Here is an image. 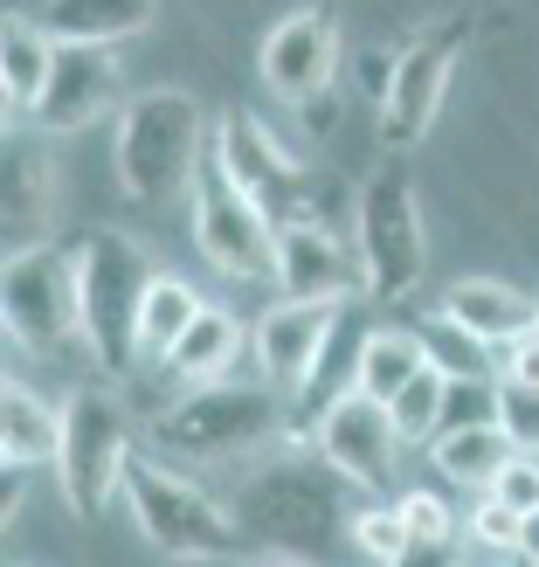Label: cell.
I'll use <instances>...</instances> for the list:
<instances>
[{
  "label": "cell",
  "instance_id": "obj_23",
  "mask_svg": "<svg viewBox=\"0 0 539 567\" xmlns=\"http://www.w3.org/2000/svg\"><path fill=\"white\" fill-rule=\"evenodd\" d=\"M519 457V443L505 436V422H485V430H443L429 443V464L443 485H477V492H491L505 471H512Z\"/></svg>",
  "mask_w": 539,
  "mask_h": 567
},
{
  "label": "cell",
  "instance_id": "obj_29",
  "mask_svg": "<svg viewBox=\"0 0 539 567\" xmlns=\"http://www.w3.org/2000/svg\"><path fill=\"white\" fill-rule=\"evenodd\" d=\"M353 547H360L366 560H374V567H394V560H402L408 526H402V513H394V498L360 505V519H353Z\"/></svg>",
  "mask_w": 539,
  "mask_h": 567
},
{
  "label": "cell",
  "instance_id": "obj_15",
  "mask_svg": "<svg viewBox=\"0 0 539 567\" xmlns=\"http://www.w3.org/2000/svg\"><path fill=\"white\" fill-rule=\"evenodd\" d=\"M0 243L8 257L49 249V221H55V174H49V138L35 125H8V153H0Z\"/></svg>",
  "mask_w": 539,
  "mask_h": 567
},
{
  "label": "cell",
  "instance_id": "obj_28",
  "mask_svg": "<svg viewBox=\"0 0 539 567\" xmlns=\"http://www.w3.org/2000/svg\"><path fill=\"white\" fill-rule=\"evenodd\" d=\"M415 332H422V347H429V360L443 367L449 381H498V374H491V360H485L491 347H477V339H464L457 326L443 319V311H436V319H422Z\"/></svg>",
  "mask_w": 539,
  "mask_h": 567
},
{
  "label": "cell",
  "instance_id": "obj_1",
  "mask_svg": "<svg viewBox=\"0 0 539 567\" xmlns=\"http://www.w3.org/2000/svg\"><path fill=\"white\" fill-rule=\"evenodd\" d=\"M229 513L242 526V540L257 547L263 560H298V567H339L353 547V519H360V498L353 485L339 477L319 450H277L257 471L236 485Z\"/></svg>",
  "mask_w": 539,
  "mask_h": 567
},
{
  "label": "cell",
  "instance_id": "obj_6",
  "mask_svg": "<svg viewBox=\"0 0 539 567\" xmlns=\"http://www.w3.org/2000/svg\"><path fill=\"white\" fill-rule=\"evenodd\" d=\"M132 409L111 381H83L63 402V457H55V477H63V498L76 519H104L111 498L125 492L132 471Z\"/></svg>",
  "mask_w": 539,
  "mask_h": 567
},
{
  "label": "cell",
  "instance_id": "obj_24",
  "mask_svg": "<svg viewBox=\"0 0 539 567\" xmlns=\"http://www.w3.org/2000/svg\"><path fill=\"white\" fill-rule=\"evenodd\" d=\"M49 63H55V35L42 21H14L8 14V35H0V97H8V125H28L42 83H49Z\"/></svg>",
  "mask_w": 539,
  "mask_h": 567
},
{
  "label": "cell",
  "instance_id": "obj_25",
  "mask_svg": "<svg viewBox=\"0 0 539 567\" xmlns=\"http://www.w3.org/2000/svg\"><path fill=\"white\" fill-rule=\"evenodd\" d=\"M208 311V298L194 291L187 277L159 270V284L146 291V311H138V367H166L174 360V347L187 339V326Z\"/></svg>",
  "mask_w": 539,
  "mask_h": 567
},
{
  "label": "cell",
  "instance_id": "obj_2",
  "mask_svg": "<svg viewBox=\"0 0 539 567\" xmlns=\"http://www.w3.org/2000/svg\"><path fill=\"white\" fill-rule=\"evenodd\" d=\"M76 257V298H83V347H91L104 381H125L138 367V311L159 284L153 249L118 229H83L70 243Z\"/></svg>",
  "mask_w": 539,
  "mask_h": 567
},
{
  "label": "cell",
  "instance_id": "obj_37",
  "mask_svg": "<svg viewBox=\"0 0 539 567\" xmlns=\"http://www.w3.org/2000/svg\"><path fill=\"white\" fill-rule=\"evenodd\" d=\"M526 560H532V567H539V519H532V526H526Z\"/></svg>",
  "mask_w": 539,
  "mask_h": 567
},
{
  "label": "cell",
  "instance_id": "obj_34",
  "mask_svg": "<svg viewBox=\"0 0 539 567\" xmlns=\"http://www.w3.org/2000/svg\"><path fill=\"white\" fill-rule=\"evenodd\" d=\"M491 498H498V505H512V513L532 526V519H539V457H526V450H519L512 471H505L498 485H491Z\"/></svg>",
  "mask_w": 539,
  "mask_h": 567
},
{
  "label": "cell",
  "instance_id": "obj_22",
  "mask_svg": "<svg viewBox=\"0 0 539 567\" xmlns=\"http://www.w3.org/2000/svg\"><path fill=\"white\" fill-rule=\"evenodd\" d=\"M242 347H249L242 319H236V311H221V305H208L201 319L187 326V339L174 347V360H166V374H174V381H187V388L236 381V353H242Z\"/></svg>",
  "mask_w": 539,
  "mask_h": 567
},
{
  "label": "cell",
  "instance_id": "obj_16",
  "mask_svg": "<svg viewBox=\"0 0 539 567\" xmlns=\"http://www.w3.org/2000/svg\"><path fill=\"white\" fill-rule=\"evenodd\" d=\"M277 291L283 305H339L366 284H360V257H346V243L325 221H291L277 236Z\"/></svg>",
  "mask_w": 539,
  "mask_h": 567
},
{
  "label": "cell",
  "instance_id": "obj_41",
  "mask_svg": "<svg viewBox=\"0 0 539 567\" xmlns=\"http://www.w3.org/2000/svg\"><path fill=\"white\" fill-rule=\"evenodd\" d=\"M8 567H21V560H8Z\"/></svg>",
  "mask_w": 539,
  "mask_h": 567
},
{
  "label": "cell",
  "instance_id": "obj_30",
  "mask_svg": "<svg viewBox=\"0 0 539 567\" xmlns=\"http://www.w3.org/2000/svg\"><path fill=\"white\" fill-rule=\"evenodd\" d=\"M470 540L491 547L498 560H512V554H526V519L512 513V505H498V498L485 492V498H477V513H470Z\"/></svg>",
  "mask_w": 539,
  "mask_h": 567
},
{
  "label": "cell",
  "instance_id": "obj_18",
  "mask_svg": "<svg viewBox=\"0 0 539 567\" xmlns=\"http://www.w3.org/2000/svg\"><path fill=\"white\" fill-rule=\"evenodd\" d=\"M443 319L457 326L464 339H477V347H491V353H512L519 339H532V319H539V305L526 291H512V284H498V277H464V284H449L443 291Z\"/></svg>",
  "mask_w": 539,
  "mask_h": 567
},
{
  "label": "cell",
  "instance_id": "obj_32",
  "mask_svg": "<svg viewBox=\"0 0 539 567\" xmlns=\"http://www.w3.org/2000/svg\"><path fill=\"white\" fill-rule=\"evenodd\" d=\"M498 422H505V436H512L526 457H539V394L532 388L498 381Z\"/></svg>",
  "mask_w": 539,
  "mask_h": 567
},
{
  "label": "cell",
  "instance_id": "obj_4",
  "mask_svg": "<svg viewBox=\"0 0 539 567\" xmlns=\"http://www.w3.org/2000/svg\"><path fill=\"white\" fill-rule=\"evenodd\" d=\"M277 422L283 415H277L270 381H208V388L174 394L146 422V436L159 457H180V464H236L277 436Z\"/></svg>",
  "mask_w": 539,
  "mask_h": 567
},
{
  "label": "cell",
  "instance_id": "obj_5",
  "mask_svg": "<svg viewBox=\"0 0 539 567\" xmlns=\"http://www.w3.org/2000/svg\"><path fill=\"white\" fill-rule=\"evenodd\" d=\"M353 257H360V284H366V305H402L415 284H422V264H429V249H422V202H415V174L408 159H381L374 181L360 187L353 202Z\"/></svg>",
  "mask_w": 539,
  "mask_h": 567
},
{
  "label": "cell",
  "instance_id": "obj_39",
  "mask_svg": "<svg viewBox=\"0 0 539 567\" xmlns=\"http://www.w3.org/2000/svg\"><path fill=\"white\" fill-rule=\"evenodd\" d=\"M498 567H532V560H526V554H512V560H498Z\"/></svg>",
  "mask_w": 539,
  "mask_h": 567
},
{
  "label": "cell",
  "instance_id": "obj_19",
  "mask_svg": "<svg viewBox=\"0 0 539 567\" xmlns=\"http://www.w3.org/2000/svg\"><path fill=\"white\" fill-rule=\"evenodd\" d=\"M55 457H63V409H49L35 388H21L8 374V388H0V464L35 471Z\"/></svg>",
  "mask_w": 539,
  "mask_h": 567
},
{
  "label": "cell",
  "instance_id": "obj_7",
  "mask_svg": "<svg viewBox=\"0 0 539 567\" xmlns=\"http://www.w3.org/2000/svg\"><path fill=\"white\" fill-rule=\"evenodd\" d=\"M125 505H132L138 533H146L166 560H236L249 547L229 505L208 498L194 477H180L174 464H159V457H132Z\"/></svg>",
  "mask_w": 539,
  "mask_h": 567
},
{
  "label": "cell",
  "instance_id": "obj_10",
  "mask_svg": "<svg viewBox=\"0 0 539 567\" xmlns=\"http://www.w3.org/2000/svg\"><path fill=\"white\" fill-rule=\"evenodd\" d=\"M464 42H470V14H449V21H436L422 42L402 49L394 83H387V97H381V146H387L394 159H408L415 138H429L436 111H443V97H449V76H457Z\"/></svg>",
  "mask_w": 539,
  "mask_h": 567
},
{
  "label": "cell",
  "instance_id": "obj_35",
  "mask_svg": "<svg viewBox=\"0 0 539 567\" xmlns=\"http://www.w3.org/2000/svg\"><path fill=\"white\" fill-rule=\"evenodd\" d=\"M394 567H470V554H464V533H449V540H408Z\"/></svg>",
  "mask_w": 539,
  "mask_h": 567
},
{
  "label": "cell",
  "instance_id": "obj_26",
  "mask_svg": "<svg viewBox=\"0 0 539 567\" xmlns=\"http://www.w3.org/2000/svg\"><path fill=\"white\" fill-rule=\"evenodd\" d=\"M429 347H422V332L415 326H374L366 332V353H360V394L366 402H394V394H402L408 381H422L429 374Z\"/></svg>",
  "mask_w": 539,
  "mask_h": 567
},
{
  "label": "cell",
  "instance_id": "obj_9",
  "mask_svg": "<svg viewBox=\"0 0 539 567\" xmlns=\"http://www.w3.org/2000/svg\"><path fill=\"white\" fill-rule=\"evenodd\" d=\"M0 326H8L14 347L55 360L83 339V298H76V257L70 249H28V257H8L0 270Z\"/></svg>",
  "mask_w": 539,
  "mask_h": 567
},
{
  "label": "cell",
  "instance_id": "obj_38",
  "mask_svg": "<svg viewBox=\"0 0 539 567\" xmlns=\"http://www.w3.org/2000/svg\"><path fill=\"white\" fill-rule=\"evenodd\" d=\"M242 567H298V560H242Z\"/></svg>",
  "mask_w": 539,
  "mask_h": 567
},
{
  "label": "cell",
  "instance_id": "obj_31",
  "mask_svg": "<svg viewBox=\"0 0 539 567\" xmlns=\"http://www.w3.org/2000/svg\"><path fill=\"white\" fill-rule=\"evenodd\" d=\"M485 422H498V381H449L443 430H485Z\"/></svg>",
  "mask_w": 539,
  "mask_h": 567
},
{
  "label": "cell",
  "instance_id": "obj_21",
  "mask_svg": "<svg viewBox=\"0 0 539 567\" xmlns=\"http://www.w3.org/2000/svg\"><path fill=\"white\" fill-rule=\"evenodd\" d=\"M366 332H374V326H360V305H346V311L332 319V339H325V353H319V367H311V381H304V394H298V415H304V422H319L325 409L346 402V394H360Z\"/></svg>",
  "mask_w": 539,
  "mask_h": 567
},
{
  "label": "cell",
  "instance_id": "obj_17",
  "mask_svg": "<svg viewBox=\"0 0 539 567\" xmlns=\"http://www.w3.org/2000/svg\"><path fill=\"white\" fill-rule=\"evenodd\" d=\"M332 319H339V305H270L263 319H257V332H249V353H257L263 381H270L277 394H304L311 367H319L325 339H332Z\"/></svg>",
  "mask_w": 539,
  "mask_h": 567
},
{
  "label": "cell",
  "instance_id": "obj_11",
  "mask_svg": "<svg viewBox=\"0 0 539 567\" xmlns=\"http://www.w3.org/2000/svg\"><path fill=\"white\" fill-rule=\"evenodd\" d=\"M215 159H221V174H229L249 202L277 221V229L304 221V215H298L304 166L291 159V146H283L263 118H249V111H221V118H215Z\"/></svg>",
  "mask_w": 539,
  "mask_h": 567
},
{
  "label": "cell",
  "instance_id": "obj_27",
  "mask_svg": "<svg viewBox=\"0 0 539 567\" xmlns=\"http://www.w3.org/2000/svg\"><path fill=\"white\" fill-rule=\"evenodd\" d=\"M443 402H449V374L443 367H429L422 381H408L402 394L387 402L394 430H402V443H436L443 436Z\"/></svg>",
  "mask_w": 539,
  "mask_h": 567
},
{
  "label": "cell",
  "instance_id": "obj_3",
  "mask_svg": "<svg viewBox=\"0 0 539 567\" xmlns=\"http://www.w3.org/2000/svg\"><path fill=\"white\" fill-rule=\"evenodd\" d=\"M208 146H215V125L194 91H138L118 111V187L138 208L194 194Z\"/></svg>",
  "mask_w": 539,
  "mask_h": 567
},
{
  "label": "cell",
  "instance_id": "obj_20",
  "mask_svg": "<svg viewBox=\"0 0 539 567\" xmlns=\"http://www.w3.org/2000/svg\"><path fill=\"white\" fill-rule=\"evenodd\" d=\"M159 0H42V28L55 42H83V49H118L138 28H153Z\"/></svg>",
  "mask_w": 539,
  "mask_h": 567
},
{
  "label": "cell",
  "instance_id": "obj_12",
  "mask_svg": "<svg viewBox=\"0 0 539 567\" xmlns=\"http://www.w3.org/2000/svg\"><path fill=\"white\" fill-rule=\"evenodd\" d=\"M311 450L346 477L353 492L366 498H394V457H402V430H394V415L381 402H366V394H346L339 409H325L311 422Z\"/></svg>",
  "mask_w": 539,
  "mask_h": 567
},
{
  "label": "cell",
  "instance_id": "obj_36",
  "mask_svg": "<svg viewBox=\"0 0 539 567\" xmlns=\"http://www.w3.org/2000/svg\"><path fill=\"white\" fill-rule=\"evenodd\" d=\"M498 381H519V388H532V394H539V332H532V339H519V347L505 353Z\"/></svg>",
  "mask_w": 539,
  "mask_h": 567
},
{
  "label": "cell",
  "instance_id": "obj_14",
  "mask_svg": "<svg viewBox=\"0 0 539 567\" xmlns=\"http://www.w3.org/2000/svg\"><path fill=\"white\" fill-rule=\"evenodd\" d=\"M111 104H118V63H111V49L55 42L49 83H42L35 111H28V125H35L42 138H63V132H83V125H97Z\"/></svg>",
  "mask_w": 539,
  "mask_h": 567
},
{
  "label": "cell",
  "instance_id": "obj_33",
  "mask_svg": "<svg viewBox=\"0 0 539 567\" xmlns=\"http://www.w3.org/2000/svg\"><path fill=\"white\" fill-rule=\"evenodd\" d=\"M394 513H402L408 540H449V533H457V519H449V505L436 492H402V498H394Z\"/></svg>",
  "mask_w": 539,
  "mask_h": 567
},
{
  "label": "cell",
  "instance_id": "obj_13",
  "mask_svg": "<svg viewBox=\"0 0 539 567\" xmlns=\"http://www.w3.org/2000/svg\"><path fill=\"white\" fill-rule=\"evenodd\" d=\"M257 70L277 97L311 104L332 91V70H339V21L332 8H291L257 49Z\"/></svg>",
  "mask_w": 539,
  "mask_h": 567
},
{
  "label": "cell",
  "instance_id": "obj_8",
  "mask_svg": "<svg viewBox=\"0 0 539 567\" xmlns=\"http://www.w3.org/2000/svg\"><path fill=\"white\" fill-rule=\"evenodd\" d=\"M277 236L283 229L221 174V159L208 146L201 181H194V249L208 257V270L229 284H277Z\"/></svg>",
  "mask_w": 539,
  "mask_h": 567
},
{
  "label": "cell",
  "instance_id": "obj_40",
  "mask_svg": "<svg viewBox=\"0 0 539 567\" xmlns=\"http://www.w3.org/2000/svg\"><path fill=\"white\" fill-rule=\"evenodd\" d=\"M532 305H539V298H532ZM532 332H539V319H532Z\"/></svg>",
  "mask_w": 539,
  "mask_h": 567
}]
</instances>
